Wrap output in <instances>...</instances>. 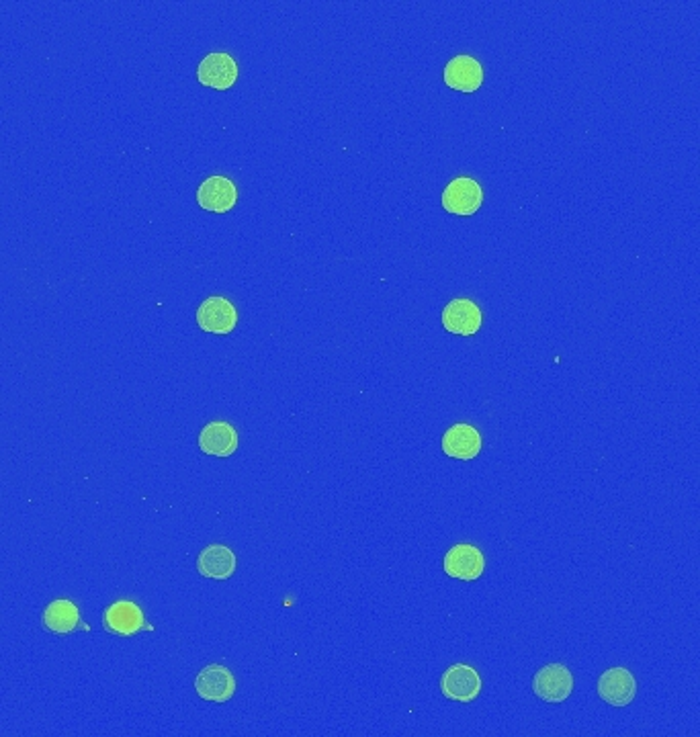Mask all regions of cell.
<instances>
[{"label": "cell", "mask_w": 700, "mask_h": 737, "mask_svg": "<svg viewBox=\"0 0 700 737\" xmlns=\"http://www.w3.org/2000/svg\"><path fill=\"white\" fill-rule=\"evenodd\" d=\"M199 449L205 455L230 457L238 451V432L226 420H213L203 426L199 435Z\"/></svg>", "instance_id": "obj_13"}, {"label": "cell", "mask_w": 700, "mask_h": 737, "mask_svg": "<svg viewBox=\"0 0 700 737\" xmlns=\"http://www.w3.org/2000/svg\"><path fill=\"white\" fill-rule=\"evenodd\" d=\"M195 690L205 701L226 703L236 695V678L226 666L211 664L197 674Z\"/></svg>", "instance_id": "obj_4"}, {"label": "cell", "mask_w": 700, "mask_h": 737, "mask_svg": "<svg viewBox=\"0 0 700 737\" xmlns=\"http://www.w3.org/2000/svg\"><path fill=\"white\" fill-rule=\"evenodd\" d=\"M445 84L459 93H475L484 84V66L473 56L461 54L449 60L443 72Z\"/></svg>", "instance_id": "obj_9"}, {"label": "cell", "mask_w": 700, "mask_h": 737, "mask_svg": "<svg viewBox=\"0 0 700 737\" xmlns=\"http://www.w3.org/2000/svg\"><path fill=\"white\" fill-rule=\"evenodd\" d=\"M236 555L226 545H209L197 559V570L201 576L211 580H228L236 572Z\"/></svg>", "instance_id": "obj_15"}, {"label": "cell", "mask_w": 700, "mask_h": 737, "mask_svg": "<svg viewBox=\"0 0 700 737\" xmlns=\"http://www.w3.org/2000/svg\"><path fill=\"white\" fill-rule=\"evenodd\" d=\"M533 690L545 703H563L572 697L574 676L565 664H547L535 674Z\"/></svg>", "instance_id": "obj_1"}, {"label": "cell", "mask_w": 700, "mask_h": 737, "mask_svg": "<svg viewBox=\"0 0 700 737\" xmlns=\"http://www.w3.org/2000/svg\"><path fill=\"white\" fill-rule=\"evenodd\" d=\"M443 566L451 578L463 580V582H475L486 572V557L475 545L461 543L447 551Z\"/></svg>", "instance_id": "obj_3"}, {"label": "cell", "mask_w": 700, "mask_h": 737, "mask_svg": "<svg viewBox=\"0 0 700 737\" xmlns=\"http://www.w3.org/2000/svg\"><path fill=\"white\" fill-rule=\"evenodd\" d=\"M484 203V189L469 177L453 179L443 191V207L453 215H473Z\"/></svg>", "instance_id": "obj_8"}, {"label": "cell", "mask_w": 700, "mask_h": 737, "mask_svg": "<svg viewBox=\"0 0 700 737\" xmlns=\"http://www.w3.org/2000/svg\"><path fill=\"white\" fill-rule=\"evenodd\" d=\"M484 441H481L479 430L467 422L453 424L443 435V451L445 455L461 461H471L481 453Z\"/></svg>", "instance_id": "obj_14"}, {"label": "cell", "mask_w": 700, "mask_h": 737, "mask_svg": "<svg viewBox=\"0 0 700 737\" xmlns=\"http://www.w3.org/2000/svg\"><path fill=\"white\" fill-rule=\"evenodd\" d=\"M238 201V189L236 185L222 175H213L201 183L197 189V203L205 211L213 213H226L230 211Z\"/></svg>", "instance_id": "obj_12"}, {"label": "cell", "mask_w": 700, "mask_h": 737, "mask_svg": "<svg viewBox=\"0 0 700 737\" xmlns=\"http://www.w3.org/2000/svg\"><path fill=\"white\" fill-rule=\"evenodd\" d=\"M238 74L240 70H238L236 60L224 52H215V54L205 56L197 68L199 82L215 91L232 89L238 80Z\"/></svg>", "instance_id": "obj_6"}, {"label": "cell", "mask_w": 700, "mask_h": 737, "mask_svg": "<svg viewBox=\"0 0 700 737\" xmlns=\"http://www.w3.org/2000/svg\"><path fill=\"white\" fill-rule=\"evenodd\" d=\"M481 322H484V314H481L477 303L471 299L459 297L453 299L449 306L443 310V326L447 332L457 336H473L479 332Z\"/></svg>", "instance_id": "obj_10"}, {"label": "cell", "mask_w": 700, "mask_h": 737, "mask_svg": "<svg viewBox=\"0 0 700 737\" xmlns=\"http://www.w3.org/2000/svg\"><path fill=\"white\" fill-rule=\"evenodd\" d=\"M197 324L203 332L226 336L238 324L236 306L230 299H226L222 295L207 297L197 310Z\"/></svg>", "instance_id": "obj_2"}, {"label": "cell", "mask_w": 700, "mask_h": 737, "mask_svg": "<svg viewBox=\"0 0 700 737\" xmlns=\"http://www.w3.org/2000/svg\"><path fill=\"white\" fill-rule=\"evenodd\" d=\"M43 625L58 635L72 633L80 625L78 606L66 598L50 602L46 613H43Z\"/></svg>", "instance_id": "obj_16"}, {"label": "cell", "mask_w": 700, "mask_h": 737, "mask_svg": "<svg viewBox=\"0 0 700 737\" xmlns=\"http://www.w3.org/2000/svg\"><path fill=\"white\" fill-rule=\"evenodd\" d=\"M103 623H105L107 631H111L115 635H123V637L136 635L138 631H144V629L150 631V627L146 623V617H144V611L140 609L136 602H131V600L113 602L109 609L105 611Z\"/></svg>", "instance_id": "obj_11"}, {"label": "cell", "mask_w": 700, "mask_h": 737, "mask_svg": "<svg viewBox=\"0 0 700 737\" xmlns=\"http://www.w3.org/2000/svg\"><path fill=\"white\" fill-rule=\"evenodd\" d=\"M637 695V680L627 668H610L598 680V697L612 707H627Z\"/></svg>", "instance_id": "obj_5"}, {"label": "cell", "mask_w": 700, "mask_h": 737, "mask_svg": "<svg viewBox=\"0 0 700 737\" xmlns=\"http://www.w3.org/2000/svg\"><path fill=\"white\" fill-rule=\"evenodd\" d=\"M441 692L457 703H471L481 692V676L469 664H455L441 676Z\"/></svg>", "instance_id": "obj_7"}]
</instances>
